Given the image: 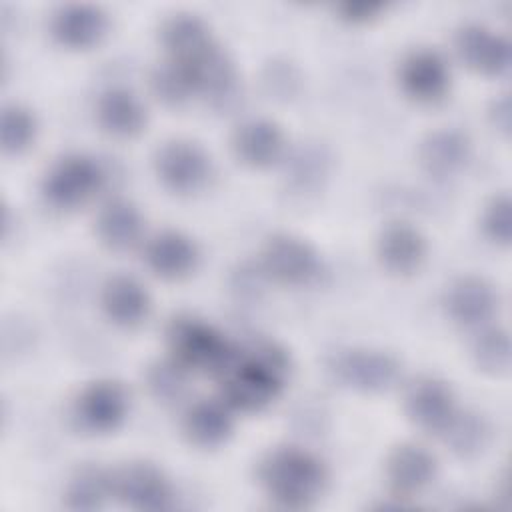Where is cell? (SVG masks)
Segmentation results:
<instances>
[{
    "instance_id": "5",
    "label": "cell",
    "mask_w": 512,
    "mask_h": 512,
    "mask_svg": "<svg viewBox=\"0 0 512 512\" xmlns=\"http://www.w3.org/2000/svg\"><path fill=\"white\" fill-rule=\"evenodd\" d=\"M262 268L280 284L306 286L320 274V258L308 242L276 234L262 248Z\"/></svg>"
},
{
    "instance_id": "11",
    "label": "cell",
    "mask_w": 512,
    "mask_h": 512,
    "mask_svg": "<svg viewBox=\"0 0 512 512\" xmlns=\"http://www.w3.org/2000/svg\"><path fill=\"white\" fill-rule=\"evenodd\" d=\"M404 408L418 428L434 434H440L458 410L450 386L432 376H422L408 386Z\"/></svg>"
},
{
    "instance_id": "1",
    "label": "cell",
    "mask_w": 512,
    "mask_h": 512,
    "mask_svg": "<svg viewBox=\"0 0 512 512\" xmlns=\"http://www.w3.org/2000/svg\"><path fill=\"white\" fill-rule=\"evenodd\" d=\"M288 372V354L274 342L260 340L244 348H234L232 358L218 372L222 400L232 410H262L278 398Z\"/></svg>"
},
{
    "instance_id": "10",
    "label": "cell",
    "mask_w": 512,
    "mask_h": 512,
    "mask_svg": "<svg viewBox=\"0 0 512 512\" xmlns=\"http://www.w3.org/2000/svg\"><path fill=\"white\" fill-rule=\"evenodd\" d=\"M128 394L112 380L88 384L74 402V416L88 432H112L128 414Z\"/></svg>"
},
{
    "instance_id": "20",
    "label": "cell",
    "mask_w": 512,
    "mask_h": 512,
    "mask_svg": "<svg viewBox=\"0 0 512 512\" xmlns=\"http://www.w3.org/2000/svg\"><path fill=\"white\" fill-rule=\"evenodd\" d=\"M470 154V138L456 128H442L428 134L418 152L422 168L436 178L458 174L468 164Z\"/></svg>"
},
{
    "instance_id": "17",
    "label": "cell",
    "mask_w": 512,
    "mask_h": 512,
    "mask_svg": "<svg viewBox=\"0 0 512 512\" xmlns=\"http://www.w3.org/2000/svg\"><path fill=\"white\" fill-rule=\"evenodd\" d=\"M104 314L122 328L140 326L150 314V294L132 276L118 274L104 282L100 292Z\"/></svg>"
},
{
    "instance_id": "8",
    "label": "cell",
    "mask_w": 512,
    "mask_h": 512,
    "mask_svg": "<svg viewBox=\"0 0 512 512\" xmlns=\"http://www.w3.org/2000/svg\"><path fill=\"white\" fill-rule=\"evenodd\" d=\"M154 168L166 188L184 194L206 184L210 176V158L190 140H170L158 148Z\"/></svg>"
},
{
    "instance_id": "2",
    "label": "cell",
    "mask_w": 512,
    "mask_h": 512,
    "mask_svg": "<svg viewBox=\"0 0 512 512\" xmlns=\"http://www.w3.org/2000/svg\"><path fill=\"white\" fill-rule=\"evenodd\" d=\"M258 478L266 494L282 508L310 506L326 486V468L318 456L298 446H280L264 456Z\"/></svg>"
},
{
    "instance_id": "4",
    "label": "cell",
    "mask_w": 512,
    "mask_h": 512,
    "mask_svg": "<svg viewBox=\"0 0 512 512\" xmlns=\"http://www.w3.org/2000/svg\"><path fill=\"white\" fill-rule=\"evenodd\" d=\"M106 172L98 160L84 154L58 158L42 180V194L54 208L72 210L92 200L104 186Z\"/></svg>"
},
{
    "instance_id": "15",
    "label": "cell",
    "mask_w": 512,
    "mask_h": 512,
    "mask_svg": "<svg viewBox=\"0 0 512 512\" xmlns=\"http://www.w3.org/2000/svg\"><path fill=\"white\" fill-rule=\"evenodd\" d=\"M436 476V458L418 444L396 446L386 460V478L398 496L422 492Z\"/></svg>"
},
{
    "instance_id": "7",
    "label": "cell",
    "mask_w": 512,
    "mask_h": 512,
    "mask_svg": "<svg viewBox=\"0 0 512 512\" xmlns=\"http://www.w3.org/2000/svg\"><path fill=\"white\" fill-rule=\"evenodd\" d=\"M114 496L128 508L160 512L172 506V486L160 468L148 462H132L112 474Z\"/></svg>"
},
{
    "instance_id": "22",
    "label": "cell",
    "mask_w": 512,
    "mask_h": 512,
    "mask_svg": "<svg viewBox=\"0 0 512 512\" xmlns=\"http://www.w3.org/2000/svg\"><path fill=\"white\" fill-rule=\"evenodd\" d=\"M232 428V408L224 400H196L184 414V432L196 446H218L232 434Z\"/></svg>"
},
{
    "instance_id": "24",
    "label": "cell",
    "mask_w": 512,
    "mask_h": 512,
    "mask_svg": "<svg viewBox=\"0 0 512 512\" xmlns=\"http://www.w3.org/2000/svg\"><path fill=\"white\" fill-rule=\"evenodd\" d=\"M114 496V478L98 466L78 468L66 486V504L72 510H100Z\"/></svg>"
},
{
    "instance_id": "25",
    "label": "cell",
    "mask_w": 512,
    "mask_h": 512,
    "mask_svg": "<svg viewBox=\"0 0 512 512\" xmlns=\"http://www.w3.org/2000/svg\"><path fill=\"white\" fill-rule=\"evenodd\" d=\"M450 450L462 458L478 454L488 440V424L476 412H458L452 416L448 426L440 432Z\"/></svg>"
},
{
    "instance_id": "12",
    "label": "cell",
    "mask_w": 512,
    "mask_h": 512,
    "mask_svg": "<svg viewBox=\"0 0 512 512\" xmlns=\"http://www.w3.org/2000/svg\"><path fill=\"white\" fill-rule=\"evenodd\" d=\"M460 60L486 76H500L510 68V42L484 24H464L454 38Z\"/></svg>"
},
{
    "instance_id": "31",
    "label": "cell",
    "mask_w": 512,
    "mask_h": 512,
    "mask_svg": "<svg viewBox=\"0 0 512 512\" xmlns=\"http://www.w3.org/2000/svg\"><path fill=\"white\" fill-rule=\"evenodd\" d=\"M384 8L382 2H344L338 6L340 18L350 24H364L378 16V12Z\"/></svg>"
},
{
    "instance_id": "18",
    "label": "cell",
    "mask_w": 512,
    "mask_h": 512,
    "mask_svg": "<svg viewBox=\"0 0 512 512\" xmlns=\"http://www.w3.org/2000/svg\"><path fill=\"white\" fill-rule=\"evenodd\" d=\"M376 254L386 270L410 274L416 272L426 258V240L408 222H390L378 236Z\"/></svg>"
},
{
    "instance_id": "29",
    "label": "cell",
    "mask_w": 512,
    "mask_h": 512,
    "mask_svg": "<svg viewBox=\"0 0 512 512\" xmlns=\"http://www.w3.org/2000/svg\"><path fill=\"white\" fill-rule=\"evenodd\" d=\"M186 374L188 370L182 368L176 360L156 362L146 374L148 390L160 402H174L186 390Z\"/></svg>"
},
{
    "instance_id": "3",
    "label": "cell",
    "mask_w": 512,
    "mask_h": 512,
    "mask_svg": "<svg viewBox=\"0 0 512 512\" xmlns=\"http://www.w3.org/2000/svg\"><path fill=\"white\" fill-rule=\"evenodd\" d=\"M166 340L172 360L182 368L216 376L236 348L218 328L194 316L174 318L166 330Z\"/></svg>"
},
{
    "instance_id": "6",
    "label": "cell",
    "mask_w": 512,
    "mask_h": 512,
    "mask_svg": "<svg viewBox=\"0 0 512 512\" xmlns=\"http://www.w3.org/2000/svg\"><path fill=\"white\" fill-rule=\"evenodd\" d=\"M330 372L348 388L382 392L398 380L400 366L396 358L380 350H346L332 358Z\"/></svg>"
},
{
    "instance_id": "13",
    "label": "cell",
    "mask_w": 512,
    "mask_h": 512,
    "mask_svg": "<svg viewBox=\"0 0 512 512\" xmlns=\"http://www.w3.org/2000/svg\"><path fill=\"white\" fill-rule=\"evenodd\" d=\"M448 316L460 326H480L498 308V294L490 282L480 276H462L446 290Z\"/></svg>"
},
{
    "instance_id": "27",
    "label": "cell",
    "mask_w": 512,
    "mask_h": 512,
    "mask_svg": "<svg viewBox=\"0 0 512 512\" xmlns=\"http://www.w3.org/2000/svg\"><path fill=\"white\" fill-rule=\"evenodd\" d=\"M34 138H36L34 114L20 104L4 106L2 120H0L2 150L6 154H22L32 146Z\"/></svg>"
},
{
    "instance_id": "21",
    "label": "cell",
    "mask_w": 512,
    "mask_h": 512,
    "mask_svg": "<svg viewBox=\"0 0 512 512\" xmlns=\"http://www.w3.org/2000/svg\"><path fill=\"white\" fill-rule=\"evenodd\" d=\"M96 118L104 132L116 138H132L142 132L146 124V110L134 92L114 86L100 94Z\"/></svg>"
},
{
    "instance_id": "28",
    "label": "cell",
    "mask_w": 512,
    "mask_h": 512,
    "mask_svg": "<svg viewBox=\"0 0 512 512\" xmlns=\"http://www.w3.org/2000/svg\"><path fill=\"white\" fill-rule=\"evenodd\" d=\"M474 362L490 372L500 374L510 366V338L504 328H488L484 330L472 346Z\"/></svg>"
},
{
    "instance_id": "19",
    "label": "cell",
    "mask_w": 512,
    "mask_h": 512,
    "mask_svg": "<svg viewBox=\"0 0 512 512\" xmlns=\"http://www.w3.org/2000/svg\"><path fill=\"white\" fill-rule=\"evenodd\" d=\"M232 148L240 162L252 168H266L282 156L284 134L276 122L252 118L236 128Z\"/></svg>"
},
{
    "instance_id": "26",
    "label": "cell",
    "mask_w": 512,
    "mask_h": 512,
    "mask_svg": "<svg viewBox=\"0 0 512 512\" xmlns=\"http://www.w3.org/2000/svg\"><path fill=\"white\" fill-rule=\"evenodd\" d=\"M152 92L158 100H162L168 106H178L198 94V84L194 74L184 68L182 64H176L172 60L158 66L150 76Z\"/></svg>"
},
{
    "instance_id": "9",
    "label": "cell",
    "mask_w": 512,
    "mask_h": 512,
    "mask_svg": "<svg viewBox=\"0 0 512 512\" xmlns=\"http://www.w3.org/2000/svg\"><path fill=\"white\" fill-rule=\"evenodd\" d=\"M398 78L404 94L420 104L442 100L450 88V68L442 54L430 48H418L406 54Z\"/></svg>"
},
{
    "instance_id": "16",
    "label": "cell",
    "mask_w": 512,
    "mask_h": 512,
    "mask_svg": "<svg viewBox=\"0 0 512 512\" xmlns=\"http://www.w3.org/2000/svg\"><path fill=\"white\" fill-rule=\"evenodd\" d=\"M52 36L58 44L82 50L98 44L106 34V14L92 4H66L52 18Z\"/></svg>"
},
{
    "instance_id": "14",
    "label": "cell",
    "mask_w": 512,
    "mask_h": 512,
    "mask_svg": "<svg viewBox=\"0 0 512 512\" xmlns=\"http://www.w3.org/2000/svg\"><path fill=\"white\" fill-rule=\"evenodd\" d=\"M148 268L164 280H180L198 264L196 244L178 230H162L154 234L144 250Z\"/></svg>"
},
{
    "instance_id": "30",
    "label": "cell",
    "mask_w": 512,
    "mask_h": 512,
    "mask_svg": "<svg viewBox=\"0 0 512 512\" xmlns=\"http://www.w3.org/2000/svg\"><path fill=\"white\" fill-rule=\"evenodd\" d=\"M512 204H510V198L506 194H500V196H494L486 210H484V216H482V228H484V234L496 242V244H502V246H508L510 244V238H512V212H510Z\"/></svg>"
},
{
    "instance_id": "23",
    "label": "cell",
    "mask_w": 512,
    "mask_h": 512,
    "mask_svg": "<svg viewBox=\"0 0 512 512\" xmlns=\"http://www.w3.org/2000/svg\"><path fill=\"white\" fill-rule=\"evenodd\" d=\"M96 232L102 244L110 250H128L142 234V216L130 200L114 198L98 212Z\"/></svg>"
},
{
    "instance_id": "32",
    "label": "cell",
    "mask_w": 512,
    "mask_h": 512,
    "mask_svg": "<svg viewBox=\"0 0 512 512\" xmlns=\"http://www.w3.org/2000/svg\"><path fill=\"white\" fill-rule=\"evenodd\" d=\"M490 116L498 130H502L504 134L510 130V98H508V94H502L498 100H494Z\"/></svg>"
}]
</instances>
